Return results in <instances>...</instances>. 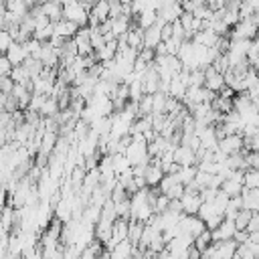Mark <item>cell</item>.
<instances>
[{
  "label": "cell",
  "instance_id": "obj_7",
  "mask_svg": "<svg viewBox=\"0 0 259 259\" xmlns=\"http://www.w3.org/2000/svg\"><path fill=\"white\" fill-rule=\"evenodd\" d=\"M235 231H237L235 221H233V219H229V217H225V219L221 221V225H219L217 229H212V231H210V233H212V241H225V239H233Z\"/></svg>",
  "mask_w": 259,
  "mask_h": 259
},
{
  "label": "cell",
  "instance_id": "obj_36",
  "mask_svg": "<svg viewBox=\"0 0 259 259\" xmlns=\"http://www.w3.org/2000/svg\"><path fill=\"white\" fill-rule=\"evenodd\" d=\"M24 45V49H26V53H28V57H36L38 59V55H40V51H42V40H38V38H28L26 42H22Z\"/></svg>",
  "mask_w": 259,
  "mask_h": 259
},
{
  "label": "cell",
  "instance_id": "obj_38",
  "mask_svg": "<svg viewBox=\"0 0 259 259\" xmlns=\"http://www.w3.org/2000/svg\"><path fill=\"white\" fill-rule=\"evenodd\" d=\"M53 34H55V22H51V24H47V26H42V28H36L32 36L38 38V40H42V42H47Z\"/></svg>",
  "mask_w": 259,
  "mask_h": 259
},
{
  "label": "cell",
  "instance_id": "obj_28",
  "mask_svg": "<svg viewBox=\"0 0 259 259\" xmlns=\"http://www.w3.org/2000/svg\"><path fill=\"white\" fill-rule=\"evenodd\" d=\"M10 77L14 79V83H22V85H28L30 79H32L24 65H14L12 71H10Z\"/></svg>",
  "mask_w": 259,
  "mask_h": 259
},
{
  "label": "cell",
  "instance_id": "obj_29",
  "mask_svg": "<svg viewBox=\"0 0 259 259\" xmlns=\"http://www.w3.org/2000/svg\"><path fill=\"white\" fill-rule=\"evenodd\" d=\"M196 172H198V166H196V164H186V166H180L178 178H180V182L186 186V184H190V182L194 180Z\"/></svg>",
  "mask_w": 259,
  "mask_h": 259
},
{
  "label": "cell",
  "instance_id": "obj_1",
  "mask_svg": "<svg viewBox=\"0 0 259 259\" xmlns=\"http://www.w3.org/2000/svg\"><path fill=\"white\" fill-rule=\"evenodd\" d=\"M63 18L73 20L79 26H87V22H89V10L79 0H69L67 4H63Z\"/></svg>",
  "mask_w": 259,
  "mask_h": 259
},
{
  "label": "cell",
  "instance_id": "obj_43",
  "mask_svg": "<svg viewBox=\"0 0 259 259\" xmlns=\"http://www.w3.org/2000/svg\"><path fill=\"white\" fill-rule=\"evenodd\" d=\"M168 204H170V198H168L164 192H160V194L156 196V202H154V212H164V210L168 208Z\"/></svg>",
  "mask_w": 259,
  "mask_h": 259
},
{
  "label": "cell",
  "instance_id": "obj_51",
  "mask_svg": "<svg viewBox=\"0 0 259 259\" xmlns=\"http://www.w3.org/2000/svg\"><path fill=\"white\" fill-rule=\"evenodd\" d=\"M42 2H47V0H36V4H42Z\"/></svg>",
  "mask_w": 259,
  "mask_h": 259
},
{
  "label": "cell",
  "instance_id": "obj_39",
  "mask_svg": "<svg viewBox=\"0 0 259 259\" xmlns=\"http://www.w3.org/2000/svg\"><path fill=\"white\" fill-rule=\"evenodd\" d=\"M89 28H91V45H93V51H99L107 40H105L103 32H99L97 26H89Z\"/></svg>",
  "mask_w": 259,
  "mask_h": 259
},
{
  "label": "cell",
  "instance_id": "obj_16",
  "mask_svg": "<svg viewBox=\"0 0 259 259\" xmlns=\"http://www.w3.org/2000/svg\"><path fill=\"white\" fill-rule=\"evenodd\" d=\"M53 210H55V217L57 219H61L63 223H67V221H71L73 219V206H71V198H61L55 206H53Z\"/></svg>",
  "mask_w": 259,
  "mask_h": 259
},
{
  "label": "cell",
  "instance_id": "obj_33",
  "mask_svg": "<svg viewBox=\"0 0 259 259\" xmlns=\"http://www.w3.org/2000/svg\"><path fill=\"white\" fill-rule=\"evenodd\" d=\"M243 184L247 188H259V170L257 168H247L243 174Z\"/></svg>",
  "mask_w": 259,
  "mask_h": 259
},
{
  "label": "cell",
  "instance_id": "obj_47",
  "mask_svg": "<svg viewBox=\"0 0 259 259\" xmlns=\"http://www.w3.org/2000/svg\"><path fill=\"white\" fill-rule=\"evenodd\" d=\"M79 2H81L87 10H91V8H93V4H95V0H79Z\"/></svg>",
  "mask_w": 259,
  "mask_h": 259
},
{
  "label": "cell",
  "instance_id": "obj_12",
  "mask_svg": "<svg viewBox=\"0 0 259 259\" xmlns=\"http://www.w3.org/2000/svg\"><path fill=\"white\" fill-rule=\"evenodd\" d=\"M162 176H164V168H162L158 162H148L146 174H144L146 184H148V186H158L160 180H162Z\"/></svg>",
  "mask_w": 259,
  "mask_h": 259
},
{
  "label": "cell",
  "instance_id": "obj_20",
  "mask_svg": "<svg viewBox=\"0 0 259 259\" xmlns=\"http://www.w3.org/2000/svg\"><path fill=\"white\" fill-rule=\"evenodd\" d=\"M57 140H59V132L45 130V134H42V138H40V152H45V154L51 156V152H53L55 146H57Z\"/></svg>",
  "mask_w": 259,
  "mask_h": 259
},
{
  "label": "cell",
  "instance_id": "obj_22",
  "mask_svg": "<svg viewBox=\"0 0 259 259\" xmlns=\"http://www.w3.org/2000/svg\"><path fill=\"white\" fill-rule=\"evenodd\" d=\"M134 243L130 241V239H123V241H119L113 249H111V257H115V259H123V257H132L134 255Z\"/></svg>",
  "mask_w": 259,
  "mask_h": 259
},
{
  "label": "cell",
  "instance_id": "obj_3",
  "mask_svg": "<svg viewBox=\"0 0 259 259\" xmlns=\"http://www.w3.org/2000/svg\"><path fill=\"white\" fill-rule=\"evenodd\" d=\"M178 225H180V231H182V233H188V235H192V237L200 235V233L206 229L204 221H202L198 214H182Z\"/></svg>",
  "mask_w": 259,
  "mask_h": 259
},
{
  "label": "cell",
  "instance_id": "obj_49",
  "mask_svg": "<svg viewBox=\"0 0 259 259\" xmlns=\"http://www.w3.org/2000/svg\"><path fill=\"white\" fill-rule=\"evenodd\" d=\"M251 20H253V22H255V24L259 26V10H255V12H253V16H251Z\"/></svg>",
  "mask_w": 259,
  "mask_h": 259
},
{
  "label": "cell",
  "instance_id": "obj_48",
  "mask_svg": "<svg viewBox=\"0 0 259 259\" xmlns=\"http://www.w3.org/2000/svg\"><path fill=\"white\" fill-rule=\"evenodd\" d=\"M190 4H192L194 8H198V6H202V4H206V0H190Z\"/></svg>",
  "mask_w": 259,
  "mask_h": 259
},
{
  "label": "cell",
  "instance_id": "obj_11",
  "mask_svg": "<svg viewBox=\"0 0 259 259\" xmlns=\"http://www.w3.org/2000/svg\"><path fill=\"white\" fill-rule=\"evenodd\" d=\"M125 40H127V45L132 47V49H142L144 47V28L138 24V22H134L132 26H130V30L125 32Z\"/></svg>",
  "mask_w": 259,
  "mask_h": 259
},
{
  "label": "cell",
  "instance_id": "obj_44",
  "mask_svg": "<svg viewBox=\"0 0 259 259\" xmlns=\"http://www.w3.org/2000/svg\"><path fill=\"white\" fill-rule=\"evenodd\" d=\"M12 89H14V79H12L10 75L0 77V93L8 95V93H12Z\"/></svg>",
  "mask_w": 259,
  "mask_h": 259
},
{
  "label": "cell",
  "instance_id": "obj_50",
  "mask_svg": "<svg viewBox=\"0 0 259 259\" xmlns=\"http://www.w3.org/2000/svg\"><path fill=\"white\" fill-rule=\"evenodd\" d=\"M53 2H59V4H67L69 0H53Z\"/></svg>",
  "mask_w": 259,
  "mask_h": 259
},
{
  "label": "cell",
  "instance_id": "obj_35",
  "mask_svg": "<svg viewBox=\"0 0 259 259\" xmlns=\"http://www.w3.org/2000/svg\"><path fill=\"white\" fill-rule=\"evenodd\" d=\"M138 105H140V117L142 115H150L152 113V107H154V95L152 93H144L140 97Z\"/></svg>",
  "mask_w": 259,
  "mask_h": 259
},
{
  "label": "cell",
  "instance_id": "obj_13",
  "mask_svg": "<svg viewBox=\"0 0 259 259\" xmlns=\"http://www.w3.org/2000/svg\"><path fill=\"white\" fill-rule=\"evenodd\" d=\"M4 55L8 57V61H10L12 65H22V63H24V59L28 57V53H26L24 45H22V42H16V40L10 45V49H8Z\"/></svg>",
  "mask_w": 259,
  "mask_h": 259
},
{
  "label": "cell",
  "instance_id": "obj_18",
  "mask_svg": "<svg viewBox=\"0 0 259 259\" xmlns=\"http://www.w3.org/2000/svg\"><path fill=\"white\" fill-rule=\"evenodd\" d=\"M103 243L95 237L91 243H87L83 249H81V259H93V257H101V253H103Z\"/></svg>",
  "mask_w": 259,
  "mask_h": 259
},
{
  "label": "cell",
  "instance_id": "obj_34",
  "mask_svg": "<svg viewBox=\"0 0 259 259\" xmlns=\"http://www.w3.org/2000/svg\"><path fill=\"white\" fill-rule=\"evenodd\" d=\"M127 87H130V99L140 101V97L144 95V85H142V79H140V77H136V79L127 81Z\"/></svg>",
  "mask_w": 259,
  "mask_h": 259
},
{
  "label": "cell",
  "instance_id": "obj_19",
  "mask_svg": "<svg viewBox=\"0 0 259 259\" xmlns=\"http://www.w3.org/2000/svg\"><path fill=\"white\" fill-rule=\"evenodd\" d=\"M59 111H61V107H59V99H57L55 95H47L42 107L38 109V113H40L42 117H55Z\"/></svg>",
  "mask_w": 259,
  "mask_h": 259
},
{
  "label": "cell",
  "instance_id": "obj_31",
  "mask_svg": "<svg viewBox=\"0 0 259 259\" xmlns=\"http://www.w3.org/2000/svg\"><path fill=\"white\" fill-rule=\"evenodd\" d=\"M194 245L200 249V253L204 251V249H208L210 245H212V233H210V229H204L200 235H196L194 237ZM202 257V255H200Z\"/></svg>",
  "mask_w": 259,
  "mask_h": 259
},
{
  "label": "cell",
  "instance_id": "obj_46",
  "mask_svg": "<svg viewBox=\"0 0 259 259\" xmlns=\"http://www.w3.org/2000/svg\"><path fill=\"white\" fill-rule=\"evenodd\" d=\"M172 34H174V30H172V22H166V24L162 26V40H168Z\"/></svg>",
  "mask_w": 259,
  "mask_h": 259
},
{
  "label": "cell",
  "instance_id": "obj_5",
  "mask_svg": "<svg viewBox=\"0 0 259 259\" xmlns=\"http://www.w3.org/2000/svg\"><path fill=\"white\" fill-rule=\"evenodd\" d=\"M225 85H227L225 83V73H219L212 65H208L204 69V87L210 89V91H214V93H219Z\"/></svg>",
  "mask_w": 259,
  "mask_h": 259
},
{
  "label": "cell",
  "instance_id": "obj_27",
  "mask_svg": "<svg viewBox=\"0 0 259 259\" xmlns=\"http://www.w3.org/2000/svg\"><path fill=\"white\" fill-rule=\"evenodd\" d=\"M144 225H146V223H142V221L130 219V231H127V239H130L134 245H138V243H140L142 233H144Z\"/></svg>",
  "mask_w": 259,
  "mask_h": 259
},
{
  "label": "cell",
  "instance_id": "obj_24",
  "mask_svg": "<svg viewBox=\"0 0 259 259\" xmlns=\"http://www.w3.org/2000/svg\"><path fill=\"white\" fill-rule=\"evenodd\" d=\"M186 89H188V85L180 79V75H178V73H174V77L170 79V91H168V95L182 99V97L186 95Z\"/></svg>",
  "mask_w": 259,
  "mask_h": 259
},
{
  "label": "cell",
  "instance_id": "obj_17",
  "mask_svg": "<svg viewBox=\"0 0 259 259\" xmlns=\"http://www.w3.org/2000/svg\"><path fill=\"white\" fill-rule=\"evenodd\" d=\"M12 95L18 99V105H20V109H26L28 107V103H30V97H32V91L26 87V85H22V83H14V89H12Z\"/></svg>",
  "mask_w": 259,
  "mask_h": 259
},
{
  "label": "cell",
  "instance_id": "obj_15",
  "mask_svg": "<svg viewBox=\"0 0 259 259\" xmlns=\"http://www.w3.org/2000/svg\"><path fill=\"white\" fill-rule=\"evenodd\" d=\"M192 40L198 42V45H204V47H214L217 40H219V34L212 28H202V30L192 34Z\"/></svg>",
  "mask_w": 259,
  "mask_h": 259
},
{
  "label": "cell",
  "instance_id": "obj_30",
  "mask_svg": "<svg viewBox=\"0 0 259 259\" xmlns=\"http://www.w3.org/2000/svg\"><path fill=\"white\" fill-rule=\"evenodd\" d=\"M6 10L8 12H14L20 20L28 14V6L24 4V0H6Z\"/></svg>",
  "mask_w": 259,
  "mask_h": 259
},
{
  "label": "cell",
  "instance_id": "obj_23",
  "mask_svg": "<svg viewBox=\"0 0 259 259\" xmlns=\"http://www.w3.org/2000/svg\"><path fill=\"white\" fill-rule=\"evenodd\" d=\"M42 12L51 18V22H57V20L63 18V4L53 2V0H47V2H42Z\"/></svg>",
  "mask_w": 259,
  "mask_h": 259
},
{
  "label": "cell",
  "instance_id": "obj_9",
  "mask_svg": "<svg viewBox=\"0 0 259 259\" xmlns=\"http://www.w3.org/2000/svg\"><path fill=\"white\" fill-rule=\"evenodd\" d=\"M182 4L180 2H174V4H164L158 8V16L164 20V22H174L176 18H180L182 14Z\"/></svg>",
  "mask_w": 259,
  "mask_h": 259
},
{
  "label": "cell",
  "instance_id": "obj_26",
  "mask_svg": "<svg viewBox=\"0 0 259 259\" xmlns=\"http://www.w3.org/2000/svg\"><path fill=\"white\" fill-rule=\"evenodd\" d=\"M85 223H89V225H97V221L101 219V206H97V204H93V202H89L87 206H85V210H83V217H81Z\"/></svg>",
  "mask_w": 259,
  "mask_h": 259
},
{
  "label": "cell",
  "instance_id": "obj_4",
  "mask_svg": "<svg viewBox=\"0 0 259 259\" xmlns=\"http://www.w3.org/2000/svg\"><path fill=\"white\" fill-rule=\"evenodd\" d=\"M219 148H221L227 156H231V154H237V152L245 150L243 134H229V136L221 138V140H219Z\"/></svg>",
  "mask_w": 259,
  "mask_h": 259
},
{
  "label": "cell",
  "instance_id": "obj_14",
  "mask_svg": "<svg viewBox=\"0 0 259 259\" xmlns=\"http://www.w3.org/2000/svg\"><path fill=\"white\" fill-rule=\"evenodd\" d=\"M77 30H79V24L73 22V20L61 18V20L55 22V34H61V36H65V38H73Z\"/></svg>",
  "mask_w": 259,
  "mask_h": 259
},
{
  "label": "cell",
  "instance_id": "obj_8",
  "mask_svg": "<svg viewBox=\"0 0 259 259\" xmlns=\"http://www.w3.org/2000/svg\"><path fill=\"white\" fill-rule=\"evenodd\" d=\"M174 162H178L180 166L196 164V150H192L188 144H178L174 148Z\"/></svg>",
  "mask_w": 259,
  "mask_h": 259
},
{
  "label": "cell",
  "instance_id": "obj_42",
  "mask_svg": "<svg viewBox=\"0 0 259 259\" xmlns=\"http://www.w3.org/2000/svg\"><path fill=\"white\" fill-rule=\"evenodd\" d=\"M184 190H186V186H184L182 182H176V184H172L164 194H166L168 198H180V196L184 194Z\"/></svg>",
  "mask_w": 259,
  "mask_h": 259
},
{
  "label": "cell",
  "instance_id": "obj_10",
  "mask_svg": "<svg viewBox=\"0 0 259 259\" xmlns=\"http://www.w3.org/2000/svg\"><path fill=\"white\" fill-rule=\"evenodd\" d=\"M162 42V26H158L156 22L148 28H144V47L148 49H156Z\"/></svg>",
  "mask_w": 259,
  "mask_h": 259
},
{
  "label": "cell",
  "instance_id": "obj_2",
  "mask_svg": "<svg viewBox=\"0 0 259 259\" xmlns=\"http://www.w3.org/2000/svg\"><path fill=\"white\" fill-rule=\"evenodd\" d=\"M257 34H259V26L251 20V18H241L233 28H231V32H229V36L231 38H257Z\"/></svg>",
  "mask_w": 259,
  "mask_h": 259
},
{
  "label": "cell",
  "instance_id": "obj_37",
  "mask_svg": "<svg viewBox=\"0 0 259 259\" xmlns=\"http://www.w3.org/2000/svg\"><path fill=\"white\" fill-rule=\"evenodd\" d=\"M212 67H214L219 73H227V71L231 69V61H229L227 53H219V55H217V59L212 61Z\"/></svg>",
  "mask_w": 259,
  "mask_h": 259
},
{
  "label": "cell",
  "instance_id": "obj_41",
  "mask_svg": "<svg viewBox=\"0 0 259 259\" xmlns=\"http://www.w3.org/2000/svg\"><path fill=\"white\" fill-rule=\"evenodd\" d=\"M12 42H14V36H12L6 28H2V30H0V55H4V53L10 49Z\"/></svg>",
  "mask_w": 259,
  "mask_h": 259
},
{
  "label": "cell",
  "instance_id": "obj_25",
  "mask_svg": "<svg viewBox=\"0 0 259 259\" xmlns=\"http://www.w3.org/2000/svg\"><path fill=\"white\" fill-rule=\"evenodd\" d=\"M212 109H217V111H221V113H229L231 109H235L233 97H227V95L217 93V97L212 99Z\"/></svg>",
  "mask_w": 259,
  "mask_h": 259
},
{
  "label": "cell",
  "instance_id": "obj_45",
  "mask_svg": "<svg viewBox=\"0 0 259 259\" xmlns=\"http://www.w3.org/2000/svg\"><path fill=\"white\" fill-rule=\"evenodd\" d=\"M45 99H47V95H40V93H32V97H30V103H28V107H26V109H34V111H38V109L42 107Z\"/></svg>",
  "mask_w": 259,
  "mask_h": 259
},
{
  "label": "cell",
  "instance_id": "obj_40",
  "mask_svg": "<svg viewBox=\"0 0 259 259\" xmlns=\"http://www.w3.org/2000/svg\"><path fill=\"white\" fill-rule=\"evenodd\" d=\"M243 144L247 152H259V134H251V136H243Z\"/></svg>",
  "mask_w": 259,
  "mask_h": 259
},
{
  "label": "cell",
  "instance_id": "obj_21",
  "mask_svg": "<svg viewBox=\"0 0 259 259\" xmlns=\"http://www.w3.org/2000/svg\"><path fill=\"white\" fill-rule=\"evenodd\" d=\"M111 229H113V221H107V219H99L97 225H95V237L105 243L111 239Z\"/></svg>",
  "mask_w": 259,
  "mask_h": 259
},
{
  "label": "cell",
  "instance_id": "obj_6",
  "mask_svg": "<svg viewBox=\"0 0 259 259\" xmlns=\"http://www.w3.org/2000/svg\"><path fill=\"white\" fill-rule=\"evenodd\" d=\"M180 202H182L184 214H196L202 204V198L198 190H184V194L180 196Z\"/></svg>",
  "mask_w": 259,
  "mask_h": 259
},
{
  "label": "cell",
  "instance_id": "obj_32",
  "mask_svg": "<svg viewBox=\"0 0 259 259\" xmlns=\"http://www.w3.org/2000/svg\"><path fill=\"white\" fill-rule=\"evenodd\" d=\"M115 210H117V217L132 219V196H125V198L117 200L115 202Z\"/></svg>",
  "mask_w": 259,
  "mask_h": 259
}]
</instances>
